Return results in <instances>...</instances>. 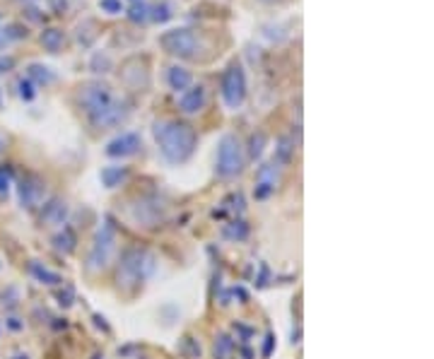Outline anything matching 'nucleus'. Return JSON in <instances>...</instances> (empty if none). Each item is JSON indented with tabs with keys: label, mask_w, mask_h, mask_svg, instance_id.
<instances>
[{
	"label": "nucleus",
	"mask_w": 434,
	"mask_h": 359,
	"mask_svg": "<svg viewBox=\"0 0 434 359\" xmlns=\"http://www.w3.org/2000/svg\"><path fill=\"white\" fill-rule=\"evenodd\" d=\"M27 80H32L37 87H48L51 82H56V72L48 66H41V63H32L27 68Z\"/></svg>",
	"instance_id": "dca6fc26"
},
{
	"label": "nucleus",
	"mask_w": 434,
	"mask_h": 359,
	"mask_svg": "<svg viewBox=\"0 0 434 359\" xmlns=\"http://www.w3.org/2000/svg\"><path fill=\"white\" fill-rule=\"evenodd\" d=\"M130 3H143V0H130Z\"/></svg>",
	"instance_id": "f704fd0d"
},
{
	"label": "nucleus",
	"mask_w": 434,
	"mask_h": 359,
	"mask_svg": "<svg viewBox=\"0 0 434 359\" xmlns=\"http://www.w3.org/2000/svg\"><path fill=\"white\" fill-rule=\"evenodd\" d=\"M43 195H46V186H43V181L39 179V176L29 174L19 181V203H22V208L27 210L41 208Z\"/></svg>",
	"instance_id": "1a4fd4ad"
},
{
	"label": "nucleus",
	"mask_w": 434,
	"mask_h": 359,
	"mask_svg": "<svg viewBox=\"0 0 434 359\" xmlns=\"http://www.w3.org/2000/svg\"><path fill=\"white\" fill-rule=\"evenodd\" d=\"M116 246H119V237H116L114 224L111 222L101 224L99 232H97L95 239H92L90 251H87V270H90V273H99V270H104L106 265L111 263V258H114Z\"/></svg>",
	"instance_id": "423d86ee"
},
{
	"label": "nucleus",
	"mask_w": 434,
	"mask_h": 359,
	"mask_svg": "<svg viewBox=\"0 0 434 359\" xmlns=\"http://www.w3.org/2000/svg\"><path fill=\"white\" fill-rule=\"evenodd\" d=\"M246 166V152H244V145L237 135L227 133L222 135L217 145V159H215V174L217 179L229 181V179H237L239 174L244 171Z\"/></svg>",
	"instance_id": "20e7f679"
},
{
	"label": "nucleus",
	"mask_w": 434,
	"mask_h": 359,
	"mask_svg": "<svg viewBox=\"0 0 434 359\" xmlns=\"http://www.w3.org/2000/svg\"><path fill=\"white\" fill-rule=\"evenodd\" d=\"M77 106L87 116V121H92L95 116H99L104 109H109L116 101V95L111 92V87L101 80H92L85 85L77 87Z\"/></svg>",
	"instance_id": "39448f33"
},
{
	"label": "nucleus",
	"mask_w": 434,
	"mask_h": 359,
	"mask_svg": "<svg viewBox=\"0 0 434 359\" xmlns=\"http://www.w3.org/2000/svg\"><path fill=\"white\" fill-rule=\"evenodd\" d=\"M229 347H232V342H229V338H227V336L219 338V340L215 342V359H224V357H227Z\"/></svg>",
	"instance_id": "cd10ccee"
},
{
	"label": "nucleus",
	"mask_w": 434,
	"mask_h": 359,
	"mask_svg": "<svg viewBox=\"0 0 434 359\" xmlns=\"http://www.w3.org/2000/svg\"><path fill=\"white\" fill-rule=\"evenodd\" d=\"M219 95L227 109L237 111L241 109V104L246 101V70L239 61H232L222 72L219 80Z\"/></svg>",
	"instance_id": "0eeeda50"
},
{
	"label": "nucleus",
	"mask_w": 434,
	"mask_h": 359,
	"mask_svg": "<svg viewBox=\"0 0 434 359\" xmlns=\"http://www.w3.org/2000/svg\"><path fill=\"white\" fill-rule=\"evenodd\" d=\"M0 109H3V92H0Z\"/></svg>",
	"instance_id": "72a5a7b5"
},
{
	"label": "nucleus",
	"mask_w": 434,
	"mask_h": 359,
	"mask_svg": "<svg viewBox=\"0 0 434 359\" xmlns=\"http://www.w3.org/2000/svg\"><path fill=\"white\" fill-rule=\"evenodd\" d=\"M66 220H68V203L63 198H51L46 205H41V224L58 227V224H66Z\"/></svg>",
	"instance_id": "ddd939ff"
},
{
	"label": "nucleus",
	"mask_w": 434,
	"mask_h": 359,
	"mask_svg": "<svg viewBox=\"0 0 434 359\" xmlns=\"http://www.w3.org/2000/svg\"><path fill=\"white\" fill-rule=\"evenodd\" d=\"M174 17V8H172V3H159L157 8H152V12H150V19H155V22H159V24H164V22H169V19Z\"/></svg>",
	"instance_id": "b1692460"
},
{
	"label": "nucleus",
	"mask_w": 434,
	"mask_h": 359,
	"mask_svg": "<svg viewBox=\"0 0 434 359\" xmlns=\"http://www.w3.org/2000/svg\"><path fill=\"white\" fill-rule=\"evenodd\" d=\"M164 210H167L164 200H159L157 195H148V198H143L138 203L133 217L135 222H140L143 227H155V224L164 220Z\"/></svg>",
	"instance_id": "9d476101"
},
{
	"label": "nucleus",
	"mask_w": 434,
	"mask_h": 359,
	"mask_svg": "<svg viewBox=\"0 0 434 359\" xmlns=\"http://www.w3.org/2000/svg\"><path fill=\"white\" fill-rule=\"evenodd\" d=\"M140 147H143V137H140V133H133V130H126L121 133V135H116L114 140L106 142V157H111V159H124V157H133L140 152Z\"/></svg>",
	"instance_id": "6e6552de"
},
{
	"label": "nucleus",
	"mask_w": 434,
	"mask_h": 359,
	"mask_svg": "<svg viewBox=\"0 0 434 359\" xmlns=\"http://www.w3.org/2000/svg\"><path fill=\"white\" fill-rule=\"evenodd\" d=\"M75 234L70 232L68 227H63L61 234H56V239H53V244H56L58 251H63V253H70L72 249H75Z\"/></svg>",
	"instance_id": "5701e85b"
},
{
	"label": "nucleus",
	"mask_w": 434,
	"mask_h": 359,
	"mask_svg": "<svg viewBox=\"0 0 434 359\" xmlns=\"http://www.w3.org/2000/svg\"><path fill=\"white\" fill-rule=\"evenodd\" d=\"M295 157V142L290 137H280L277 140V150H275V162L277 164H287V162Z\"/></svg>",
	"instance_id": "4be33fe9"
},
{
	"label": "nucleus",
	"mask_w": 434,
	"mask_h": 359,
	"mask_svg": "<svg viewBox=\"0 0 434 359\" xmlns=\"http://www.w3.org/2000/svg\"><path fill=\"white\" fill-rule=\"evenodd\" d=\"M111 68H114V63H111L109 53L97 51L95 56L90 58V70H92V72H97V75H104V72H109Z\"/></svg>",
	"instance_id": "aec40b11"
},
{
	"label": "nucleus",
	"mask_w": 434,
	"mask_h": 359,
	"mask_svg": "<svg viewBox=\"0 0 434 359\" xmlns=\"http://www.w3.org/2000/svg\"><path fill=\"white\" fill-rule=\"evenodd\" d=\"M39 41H41V46L46 48L48 53H58L63 48V43H66V32L58 27H48L41 32V37H39Z\"/></svg>",
	"instance_id": "f3484780"
},
{
	"label": "nucleus",
	"mask_w": 434,
	"mask_h": 359,
	"mask_svg": "<svg viewBox=\"0 0 434 359\" xmlns=\"http://www.w3.org/2000/svg\"><path fill=\"white\" fill-rule=\"evenodd\" d=\"M51 3H53V5H56L58 14H61V12H63V10H66V8H68V0H51Z\"/></svg>",
	"instance_id": "7c9ffc66"
},
{
	"label": "nucleus",
	"mask_w": 434,
	"mask_h": 359,
	"mask_svg": "<svg viewBox=\"0 0 434 359\" xmlns=\"http://www.w3.org/2000/svg\"><path fill=\"white\" fill-rule=\"evenodd\" d=\"M261 3H266V5H275V3H282V0H261Z\"/></svg>",
	"instance_id": "473e14b6"
},
{
	"label": "nucleus",
	"mask_w": 434,
	"mask_h": 359,
	"mask_svg": "<svg viewBox=\"0 0 434 359\" xmlns=\"http://www.w3.org/2000/svg\"><path fill=\"white\" fill-rule=\"evenodd\" d=\"M159 46L169 56L181 58V61H196L203 51H208V41L203 39V34L191 27H174L162 32Z\"/></svg>",
	"instance_id": "7ed1b4c3"
},
{
	"label": "nucleus",
	"mask_w": 434,
	"mask_h": 359,
	"mask_svg": "<svg viewBox=\"0 0 434 359\" xmlns=\"http://www.w3.org/2000/svg\"><path fill=\"white\" fill-rule=\"evenodd\" d=\"M5 147H8V135H5V133H0V152H3Z\"/></svg>",
	"instance_id": "2f4dec72"
},
{
	"label": "nucleus",
	"mask_w": 434,
	"mask_h": 359,
	"mask_svg": "<svg viewBox=\"0 0 434 359\" xmlns=\"http://www.w3.org/2000/svg\"><path fill=\"white\" fill-rule=\"evenodd\" d=\"M8 188H10V179L0 171V193H8Z\"/></svg>",
	"instance_id": "c756f323"
},
{
	"label": "nucleus",
	"mask_w": 434,
	"mask_h": 359,
	"mask_svg": "<svg viewBox=\"0 0 434 359\" xmlns=\"http://www.w3.org/2000/svg\"><path fill=\"white\" fill-rule=\"evenodd\" d=\"M24 37H27V27H22V24H8V27H3L0 29V51Z\"/></svg>",
	"instance_id": "a211bd4d"
},
{
	"label": "nucleus",
	"mask_w": 434,
	"mask_h": 359,
	"mask_svg": "<svg viewBox=\"0 0 434 359\" xmlns=\"http://www.w3.org/2000/svg\"><path fill=\"white\" fill-rule=\"evenodd\" d=\"M150 12H152V8H150V5L143 0V3H130V8H128V12L126 14H128V19L133 24H143V22H148L150 19Z\"/></svg>",
	"instance_id": "6ab92c4d"
},
{
	"label": "nucleus",
	"mask_w": 434,
	"mask_h": 359,
	"mask_svg": "<svg viewBox=\"0 0 434 359\" xmlns=\"http://www.w3.org/2000/svg\"><path fill=\"white\" fill-rule=\"evenodd\" d=\"M277 184H280V164L273 159V162H268V164H263L261 169H258L256 191H253V193H256L258 200H266L268 195L277 188Z\"/></svg>",
	"instance_id": "9b49d317"
},
{
	"label": "nucleus",
	"mask_w": 434,
	"mask_h": 359,
	"mask_svg": "<svg viewBox=\"0 0 434 359\" xmlns=\"http://www.w3.org/2000/svg\"><path fill=\"white\" fill-rule=\"evenodd\" d=\"M208 104V92L203 85H191L179 95V111L184 116H196L206 109Z\"/></svg>",
	"instance_id": "f8f14e48"
},
{
	"label": "nucleus",
	"mask_w": 434,
	"mask_h": 359,
	"mask_svg": "<svg viewBox=\"0 0 434 359\" xmlns=\"http://www.w3.org/2000/svg\"><path fill=\"white\" fill-rule=\"evenodd\" d=\"M130 171L128 166H119V164H111V166H104L99 174L101 184L106 186V188H119V186H124L126 181H128Z\"/></svg>",
	"instance_id": "2eb2a0df"
},
{
	"label": "nucleus",
	"mask_w": 434,
	"mask_h": 359,
	"mask_svg": "<svg viewBox=\"0 0 434 359\" xmlns=\"http://www.w3.org/2000/svg\"><path fill=\"white\" fill-rule=\"evenodd\" d=\"M99 10L106 14H121L124 12V3L121 0H99Z\"/></svg>",
	"instance_id": "bb28decb"
},
{
	"label": "nucleus",
	"mask_w": 434,
	"mask_h": 359,
	"mask_svg": "<svg viewBox=\"0 0 434 359\" xmlns=\"http://www.w3.org/2000/svg\"><path fill=\"white\" fill-rule=\"evenodd\" d=\"M155 268H157V258H155V253H150L148 249L130 246V249H126L119 258L116 282H119V287H126V289L140 287V284L155 273Z\"/></svg>",
	"instance_id": "f03ea898"
},
{
	"label": "nucleus",
	"mask_w": 434,
	"mask_h": 359,
	"mask_svg": "<svg viewBox=\"0 0 434 359\" xmlns=\"http://www.w3.org/2000/svg\"><path fill=\"white\" fill-rule=\"evenodd\" d=\"M32 273L37 275L39 280H46V284H61V282H63L61 275H58V273H51L48 268H41L39 263H34V265H32Z\"/></svg>",
	"instance_id": "393cba45"
},
{
	"label": "nucleus",
	"mask_w": 434,
	"mask_h": 359,
	"mask_svg": "<svg viewBox=\"0 0 434 359\" xmlns=\"http://www.w3.org/2000/svg\"><path fill=\"white\" fill-rule=\"evenodd\" d=\"M0 19H3V14H0Z\"/></svg>",
	"instance_id": "c9c22d12"
},
{
	"label": "nucleus",
	"mask_w": 434,
	"mask_h": 359,
	"mask_svg": "<svg viewBox=\"0 0 434 359\" xmlns=\"http://www.w3.org/2000/svg\"><path fill=\"white\" fill-rule=\"evenodd\" d=\"M266 145H268L266 130H256L251 135V140H248V157H251V159H258V157L263 155V150H266Z\"/></svg>",
	"instance_id": "412c9836"
},
{
	"label": "nucleus",
	"mask_w": 434,
	"mask_h": 359,
	"mask_svg": "<svg viewBox=\"0 0 434 359\" xmlns=\"http://www.w3.org/2000/svg\"><path fill=\"white\" fill-rule=\"evenodd\" d=\"M152 135L159 147V155L169 164H186L198 147V133L193 126L177 119H162L152 123Z\"/></svg>",
	"instance_id": "f257e3e1"
},
{
	"label": "nucleus",
	"mask_w": 434,
	"mask_h": 359,
	"mask_svg": "<svg viewBox=\"0 0 434 359\" xmlns=\"http://www.w3.org/2000/svg\"><path fill=\"white\" fill-rule=\"evenodd\" d=\"M19 97H22L24 101H32L34 97H37V85H34L32 80H19Z\"/></svg>",
	"instance_id": "a878e982"
},
{
	"label": "nucleus",
	"mask_w": 434,
	"mask_h": 359,
	"mask_svg": "<svg viewBox=\"0 0 434 359\" xmlns=\"http://www.w3.org/2000/svg\"><path fill=\"white\" fill-rule=\"evenodd\" d=\"M14 68V58L12 56H0V75Z\"/></svg>",
	"instance_id": "c85d7f7f"
},
{
	"label": "nucleus",
	"mask_w": 434,
	"mask_h": 359,
	"mask_svg": "<svg viewBox=\"0 0 434 359\" xmlns=\"http://www.w3.org/2000/svg\"><path fill=\"white\" fill-rule=\"evenodd\" d=\"M167 85H169V90H174L177 95H181L184 90H188V87L193 85V75L186 70V68L172 66L167 70Z\"/></svg>",
	"instance_id": "4468645a"
}]
</instances>
